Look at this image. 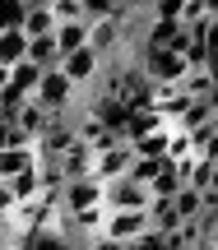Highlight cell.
Here are the masks:
<instances>
[{
	"mask_svg": "<svg viewBox=\"0 0 218 250\" xmlns=\"http://www.w3.org/2000/svg\"><path fill=\"white\" fill-rule=\"evenodd\" d=\"M102 204V181L84 176V181H65L61 190V213H79V208H98Z\"/></svg>",
	"mask_w": 218,
	"mask_h": 250,
	"instance_id": "ba28073f",
	"label": "cell"
},
{
	"mask_svg": "<svg viewBox=\"0 0 218 250\" xmlns=\"http://www.w3.org/2000/svg\"><path fill=\"white\" fill-rule=\"evenodd\" d=\"M19 33H23L28 42H33V37H51V33H56L51 9H28V14H23V28H19Z\"/></svg>",
	"mask_w": 218,
	"mask_h": 250,
	"instance_id": "44dd1931",
	"label": "cell"
},
{
	"mask_svg": "<svg viewBox=\"0 0 218 250\" xmlns=\"http://www.w3.org/2000/svg\"><path fill=\"white\" fill-rule=\"evenodd\" d=\"M51 19L56 23H74V19H84V9H79V0H51Z\"/></svg>",
	"mask_w": 218,
	"mask_h": 250,
	"instance_id": "4316f807",
	"label": "cell"
},
{
	"mask_svg": "<svg viewBox=\"0 0 218 250\" xmlns=\"http://www.w3.org/2000/svg\"><path fill=\"white\" fill-rule=\"evenodd\" d=\"M144 232H149V208H126V213H107V223H102V236H107L111 246H135Z\"/></svg>",
	"mask_w": 218,
	"mask_h": 250,
	"instance_id": "8992f818",
	"label": "cell"
},
{
	"mask_svg": "<svg viewBox=\"0 0 218 250\" xmlns=\"http://www.w3.org/2000/svg\"><path fill=\"white\" fill-rule=\"evenodd\" d=\"M51 42H56V51H61V56H70V51H79V46H88V19H74V23H56Z\"/></svg>",
	"mask_w": 218,
	"mask_h": 250,
	"instance_id": "7c38bea8",
	"label": "cell"
},
{
	"mask_svg": "<svg viewBox=\"0 0 218 250\" xmlns=\"http://www.w3.org/2000/svg\"><path fill=\"white\" fill-rule=\"evenodd\" d=\"M23 61H33L37 65V70H56V65H61V51H56V42H51V37H33V42H28V56H23Z\"/></svg>",
	"mask_w": 218,
	"mask_h": 250,
	"instance_id": "ffe728a7",
	"label": "cell"
},
{
	"mask_svg": "<svg viewBox=\"0 0 218 250\" xmlns=\"http://www.w3.org/2000/svg\"><path fill=\"white\" fill-rule=\"evenodd\" d=\"M135 61L144 65V74H149L153 83H181V79H186V70H191V65H186V56L163 51V46H144Z\"/></svg>",
	"mask_w": 218,
	"mask_h": 250,
	"instance_id": "3957f363",
	"label": "cell"
},
{
	"mask_svg": "<svg viewBox=\"0 0 218 250\" xmlns=\"http://www.w3.org/2000/svg\"><path fill=\"white\" fill-rule=\"evenodd\" d=\"M153 204V195H149V186H139V181L130 176H116L102 186V208L107 213H126V208H149Z\"/></svg>",
	"mask_w": 218,
	"mask_h": 250,
	"instance_id": "277c9868",
	"label": "cell"
},
{
	"mask_svg": "<svg viewBox=\"0 0 218 250\" xmlns=\"http://www.w3.org/2000/svg\"><path fill=\"white\" fill-rule=\"evenodd\" d=\"M74 139H79V134H74V121L70 116H51L46 130L33 139V153H37V162H61V153L70 148Z\"/></svg>",
	"mask_w": 218,
	"mask_h": 250,
	"instance_id": "5b68a950",
	"label": "cell"
},
{
	"mask_svg": "<svg viewBox=\"0 0 218 250\" xmlns=\"http://www.w3.org/2000/svg\"><path fill=\"white\" fill-rule=\"evenodd\" d=\"M167 130H172V125H167ZM167 130H153V134H144V139H135L130 153H135V158H163L167 153Z\"/></svg>",
	"mask_w": 218,
	"mask_h": 250,
	"instance_id": "603a6c76",
	"label": "cell"
},
{
	"mask_svg": "<svg viewBox=\"0 0 218 250\" xmlns=\"http://www.w3.org/2000/svg\"><path fill=\"white\" fill-rule=\"evenodd\" d=\"M28 167H37L33 144H19V148H5V153H0V181L19 176V171H28Z\"/></svg>",
	"mask_w": 218,
	"mask_h": 250,
	"instance_id": "5bb4252c",
	"label": "cell"
},
{
	"mask_svg": "<svg viewBox=\"0 0 218 250\" xmlns=\"http://www.w3.org/2000/svg\"><path fill=\"white\" fill-rule=\"evenodd\" d=\"M9 121H14V125H19V134H28V139H37V134H42V130H46V121H51V116H46V111H42V107H37V102H33V98H28V102H19V107H14V111H9Z\"/></svg>",
	"mask_w": 218,
	"mask_h": 250,
	"instance_id": "8fae6325",
	"label": "cell"
},
{
	"mask_svg": "<svg viewBox=\"0 0 218 250\" xmlns=\"http://www.w3.org/2000/svg\"><path fill=\"white\" fill-rule=\"evenodd\" d=\"M56 167H61V176H65V181H84V176H93V148L74 139L70 148L61 153V162H56Z\"/></svg>",
	"mask_w": 218,
	"mask_h": 250,
	"instance_id": "30bf717a",
	"label": "cell"
},
{
	"mask_svg": "<svg viewBox=\"0 0 218 250\" xmlns=\"http://www.w3.org/2000/svg\"><path fill=\"white\" fill-rule=\"evenodd\" d=\"M172 213L181 218V223H195V218L204 213V195H200V190H191V186H181L172 195Z\"/></svg>",
	"mask_w": 218,
	"mask_h": 250,
	"instance_id": "d6986e66",
	"label": "cell"
},
{
	"mask_svg": "<svg viewBox=\"0 0 218 250\" xmlns=\"http://www.w3.org/2000/svg\"><path fill=\"white\" fill-rule=\"evenodd\" d=\"M88 51L98 56L102 65L126 61V46H121V23H116V19H93V23H88Z\"/></svg>",
	"mask_w": 218,
	"mask_h": 250,
	"instance_id": "52a82bcc",
	"label": "cell"
},
{
	"mask_svg": "<svg viewBox=\"0 0 218 250\" xmlns=\"http://www.w3.org/2000/svg\"><path fill=\"white\" fill-rule=\"evenodd\" d=\"M56 70H61V79H70L74 88H79V98H84V93H93V88H98V79H102V61L88 51V46L61 56V65H56Z\"/></svg>",
	"mask_w": 218,
	"mask_h": 250,
	"instance_id": "7a4b0ae2",
	"label": "cell"
},
{
	"mask_svg": "<svg viewBox=\"0 0 218 250\" xmlns=\"http://www.w3.org/2000/svg\"><path fill=\"white\" fill-rule=\"evenodd\" d=\"M33 102L46 116H74L84 98H79V88H74L70 79H61V70H46L42 83H37V93H33Z\"/></svg>",
	"mask_w": 218,
	"mask_h": 250,
	"instance_id": "6da1fadb",
	"label": "cell"
},
{
	"mask_svg": "<svg viewBox=\"0 0 218 250\" xmlns=\"http://www.w3.org/2000/svg\"><path fill=\"white\" fill-rule=\"evenodd\" d=\"M181 93H186V98H214V93H218V74L209 70V65H204V70H186Z\"/></svg>",
	"mask_w": 218,
	"mask_h": 250,
	"instance_id": "2e32d148",
	"label": "cell"
},
{
	"mask_svg": "<svg viewBox=\"0 0 218 250\" xmlns=\"http://www.w3.org/2000/svg\"><path fill=\"white\" fill-rule=\"evenodd\" d=\"M167 162H186V158H195V148H191V134L186 130H167V153H163Z\"/></svg>",
	"mask_w": 218,
	"mask_h": 250,
	"instance_id": "cb8c5ba5",
	"label": "cell"
},
{
	"mask_svg": "<svg viewBox=\"0 0 218 250\" xmlns=\"http://www.w3.org/2000/svg\"><path fill=\"white\" fill-rule=\"evenodd\" d=\"M204 195H214V199H218V162H214V176H209V190H204Z\"/></svg>",
	"mask_w": 218,
	"mask_h": 250,
	"instance_id": "f546056e",
	"label": "cell"
},
{
	"mask_svg": "<svg viewBox=\"0 0 218 250\" xmlns=\"http://www.w3.org/2000/svg\"><path fill=\"white\" fill-rule=\"evenodd\" d=\"M23 56H28V37L19 33V28H5V33H0V65H5V70H14Z\"/></svg>",
	"mask_w": 218,
	"mask_h": 250,
	"instance_id": "ac0fdd59",
	"label": "cell"
},
{
	"mask_svg": "<svg viewBox=\"0 0 218 250\" xmlns=\"http://www.w3.org/2000/svg\"><path fill=\"white\" fill-rule=\"evenodd\" d=\"M130 144H111V148H102V153H93V176L107 186V181H116V176H126L130 171Z\"/></svg>",
	"mask_w": 218,
	"mask_h": 250,
	"instance_id": "9c48e42d",
	"label": "cell"
},
{
	"mask_svg": "<svg viewBox=\"0 0 218 250\" xmlns=\"http://www.w3.org/2000/svg\"><path fill=\"white\" fill-rule=\"evenodd\" d=\"M176 190H181V176H176V167H172V162H163V171L149 181V195H153V199H172Z\"/></svg>",
	"mask_w": 218,
	"mask_h": 250,
	"instance_id": "7402d4cb",
	"label": "cell"
},
{
	"mask_svg": "<svg viewBox=\"0 0 218 250\" xmlns=\"http://www.w3.org/2000/svg\"><path fill=\"white\" fill-rule=\"evenodd\" d=\"M153 130H167V121L158 116L153 107H144V111H130V121H126V130H121V139L135 144V139H144V134H153Z\"/></svg>",
	"mask_w": 218,
	"mask_h": 250,
	"instance_id": "4fadbf2b",
	"label": "cell"
},
{
	"mask_svg": "<svg viewBox=\"0 0 218 250\" xmlns=\"http://www.w3.org/2000/svg\"><path fill=\"white\" fill-rule=\"evenodd\" d=\"M37 83H42V70H37L33 61H19L14 70H9V79H5V88H14L19 98H33V93H37Z\"/></svg>",
	"mask_w": 218,
	"mask_h": 250,
	"instance_id": "9a60e30c",
	"label": "cell"
},
{
	"mask_svg": "<svg viewBox=\"0 0 218 250\" xmlns=\"http://www.w3.org/2000/svg\"><path fill=\"white\" fill-rule=\"evenodd\" d=\"M195 158H204V162H218V130H214L209 139L200 144V148H195Z\"/></svg>",
	"mask_w": 218,
	"mask_h": 250,
	"instance_id": "f1b7e54d",
	"label": "cell"
},
{
	"mask_svg": "<svg viewBox=\"0 0 218 250\" xmlns=\"http://www.w3.org/2000/svg\"><path fill=\"white\" fill-rule=\"evenodd\" d=\"M163 162H167V158H130V171H126V176L139 181V186H149V181L163 171Z\"/></svg>",
	"mask_w": 218,
	"mask_h": 250,
	"instance_id": "d4e9b609",
	"label": "cell"
},
{
	"mask_svg": "<svg viewBox=\"0 0 218 250\" xmlns=\"http://www.w3.org/2000/svg\"><path fill=\"white\" fill-rule=\"evenodd\" d=\"M23 14L28 9L19 5V0H0V33H5V28H23Z\"/></svg>",
	"mask_w": 218,
	"mask_h": 250,
	"instance_id": "484cf974",
	"label": "cell"
},
{
	"mask_svg": "<svg viewBox=\"0 0 218 250\" xmlns=\"http://www.w3.org/2000/svg\"><path fill=\"white\" fill-rule=\"evenodd\" d=\"M5 186H9V195H14V204H28V199L42 195V176H37V167H28V171H19V176H9Z\"/></svg>",
	"mask_w": 218,
	"mask_h": 250,
	"instance_id": "e0dca14e",
	"label": "cell"
},
{
	"mask_svg": "<svg viewBox=\"0 0 218 250\" xmlns=\"http://www.w3.org/2000/svg\"><path fill=\"white\" fill-rule=\"evenodd\" d=\"M200 19H209V14H204V0H181V14H176V23L191 28V23H200Z\"/></svg>",
	"mask_w": 218,
	"mask_h": 250,
	"instance_id": "83f0119b",
	"label": "cell"
}]
</instances>
